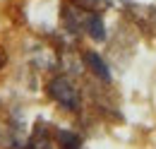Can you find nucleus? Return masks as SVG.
Here are the masks:
<instances>
[{
	"label": "nucleus",
	"mask_w": 156,
	"mask_h": 149,
	"mask_svg": "<svg viewBox=\"0 0 156 149\" xmlns=\"http://www.w3.org/2000/svg\"><path fill=\"white\" fill-rule=\"evenodd\" d=\"M55 142L60 144V149H84V140L72 130H60Z\"/></svg>",
	"instance_id": "4"
},
{
	"label": "nucleus",
	"mask_w": 156,
	"mask_h": 149,
	"mask_svg": "<svg viewBox=\"0 0 156 149\" xmlns=\"http://www.w3.org/2000/svg\"><path fill=\"white\" fill-rule=\"evenodd\" d=\"M82 34L89 36L91 41H96V43H103L106 41V22H103V17L94 10H87L84 19H82Z\"/></svg>",
	"instance_id": "3"
},
{
	"label": "nucleus",
	"mask_w": 156,
	"mask_h": 149,
	"mask_svg": "<svg viewBox=\"0 0 156 149\" xmlns=\"http://www.w3.org/2000/svg\"><path fill=\"white\" fill-rule=\"evenodd\" d=\"M82 63H84V67H87L89 72L94 74L98 82H103V84H111L113 72H111V65L103 60V56H98L96 51H84V53H82Z\"/></svg>",
	"instance_id": "2"
},
{
	"label": "nucleus",
	"mask_w": 156,
	"mask_h": 149,
	"mask_svg": "<svg viewBox=\"0 0 156 149\" xmlns=\"http://www.w3.org/2000/svg\"><path fill=\"white\" fill-rule=\"evenodd\" d=\"M84 2H87V5H94V2H98V0H84Z\"/></svg>",
	"instance_id": "5"
},
{
	"label": "nucleus",
	"mask_w": 156,
	"mask_h": 149,
	"mask_svg": "<svg viewBox=\"0 0 156 149\" xmlns=\"http://www.w3.org/2000/svg\"><path fill=\"white\" fill-rule=\"evenodd\" d=\"M48 94H51V99H55L60 106L70 113H77L82 108V96H79L77 87L72 84L70 77H62V74L53 77L48 82Z\"/></svg>",
	"instance_id": "1"
}]
</instances>
